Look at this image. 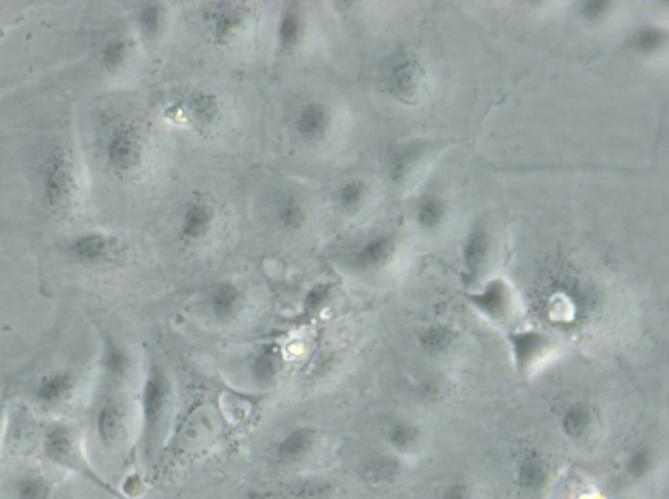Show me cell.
I'll use <instances>...</instances> for the list:
<instances>
[{
	"label": "cell",
	"instance_id": "cell-36",
	"mask_svg": "<svg viewBox=\"0 0 669 499\" xmlns=\"http://www.w3.org/2000/svg\"><path fill=\"white\" fill-rule=\"evenodd\" d=\"M442 499H475L474 492L468 486L457 484L450 486L443 494Z\"/></svg>",
	"mask_w": 669,
	"mask_h": 499
},
{
	"label": "cell",
	"instance_id": "cell-4",
	"mask_svg": "<svg viewBox=\"0 0 669 499\" xmlns=\"http://www.w3.org/2000/svg\"><path fill=\"white\" fill-rule=\"evenodd\" d=\"M382 84L387 95L399 104L417 106L429 96V71L415 51L398 49L383 67Z\"/></svg>",
	"mask_w": 669,
	"mask_h": 499
},
{
	"label": "cell",
	"instance_id": "cell-29",
	"mask_svg": "<svg viewBox=\"0 0 669 499\" xmlns=\"http://www.w3.org/2000/svg\"><path fill=\"white\" fill-rule=\"evenodd\" d=\"M139 32L147 41H157L163 37L169 24V11L163 3H144L136 14Z\"/></svg>",
	"mask_w": 669,
	"mask_h": 499
},
{
	"label": "cell",
	"instance_id": "cell-27",
	"mask_svg": "<svg viewBox=\"0 0 669 499\" xmlns=\"http://www.w3.org/2000/svg\"><path fill=\"white\" fill-rule=\"evenodd\" d=\"M598 419L586 405H574L565 413L562 428L566 437L575 442H586L592 438L598 428Z\"/></svg>",
	"mask_w": 669,
	"mask_h": 499
},
{
	"label": "cell",
	"instance_id": "cell-21",
	"mask_svg": "<svg viewBox=\"0 0 669 499\" xmlns=\"http://www.w3.org/2000/svg\"><path fill=\"white\" fill-rule=\"evenodd\" d=\"M318 433L310 426H296L285 433L275 445L276 460L283 466H297L304 462L317 445Z\"/></svg>",
	"mask_w": 669,
	"mask_h": 499
},
{
	"label": "cell",
	"instance_id": "cell-32",
	"mask_svg": "<svg viewBox=\"0 0 669 499\" xmlns=\"http://www.w3.org/2000/svg\"><path fill=\"white\" fill-rule=\"evenodd\" d=\"M131 57L129 41L123 37L110 38L101 51L102 65L109 72H118L127 65Z\"/></svg>",
	"mask_w": 669,
	"mask_h": 499
},
{
	"label": "cell",
	"instance_id": "cell-30",
	"mask_svg": "<svg viewBox=\"0 0 669 499\" xmlns=\"http://www.w3.org/2000/svg\"><path fill=\"white\" fill-rule=\"evenodd\" d=\"M518 479L522 488L530 492H540L549 481L548 464L539 455H527L519 466Z\"/></svg>",
	"mask_w": 669,
	"mask_h": 499
},
{
	"label": "cell",
	"instance_id": "cell-14",
	"mask_svg": "<svg viewBox=\"0 0 669 499\" xmlns=\"http://www.w3.org/2000/svg\"><path fill=\"white\" fill-rule=\"evenodd\" d=\"M93 428L98 441L106 449L123 445L129 433V405L121 395L106 396L96 408Z\"/></svg>",
	"mask_w": 669,
	"mask_h": 499
},
{
	"label": "cell",
	"instance_id": "cell-10",
	"mask_svg": "<svg viewBox=\"0 0 669 499\" xmlns=\"http://www.w3.org/2000/svg\"><path fill=\"white\" fill-rule=\"evenodd\" d=\"M399 251V240L394 233L372 234L352 247L345 264L359 275H376L394 262Z\"/></svg>",
	"mask_w": 669,
	"mask_h": 499
},
{
	"label": "cell",
	"instance_id": "cell-16",
	"mask_svg": "<svg viewBox=\"0 0 669 499\" xmlns=\"http://www.w3.org/2000/svg\"><path fill=\"white\" fill-rule=\"evenodd\" d=\"M100 368L106 385L118 391L130 382L134 374V356L121 340L106 334L102 336Z\"/></svg>",
	"mask_w": 669,
	"mask_h": 499
},
{
	"label": "cell",
	"instance_id": "cell-1",
	"mask_svg": "<svg viewBox=\"0 0 669 499\" xmlns=\"http://www.w3.org/2000/svg\"><path fill=\"white\" fill-rule=\"evenodd\" d=\"M173 388L160 362H149L140 388V449L152 460L163 443L172 412Z\"/></svg>",
	"mask_w": 669,
	"mask_h": 499
},
{
	"label": "cell",
	"instance_id": "cell-26",
	"mask_svg": "<svg viewBox=\"0 0 669 499\" xmlns=\"http://www.w3.org/2000/svg\"><path fill=\"white\" fill-rule=\"evenodd\" d=\"M370 187L364 179L352 178L340 183L334 193L336 208L344 215L355 216L368 204Z\"/></svg>",
	"mask_w": 669,
	"mask_h": 499
},
{
	"label": "cell",
	"instance_id": "cell-5",
	"mask_svg": "<svg viewBox=\"0 0 669 499\" xmlns=\"http://www.w3.org/2000/svg\"><path fill=\"white\" fill-rule=\"evenodd\" d=\"M41 447L42 455L54 466L78 473L85 480L113 493L112 488L97 475L89 463L82 439L74 426L63 421L53 422L42 435Z\"/></svg>",
	"mask_w": 669,
	"mask_h": 499
},
{
	"label": "cell",
	"instance_id": "cell-11",
	"mask_svg": "<svg viewBox=\"0 0 669 499\" xmlns=\"http://www.w3.org/2000/svg\"><path fill=\"white\" fill-rule=\"evenodd\" d=\"M438 145L428 139H416L398 145L389 157L391 182L399 187L416 182L436 157Z\"/></svg>",
	"mask_w": 669,
	"mask_h": 499
},
{
	"label": "cell",
	"instance_id": "cell-8",
	"mask_svg": "<svg viewBox=\"0 0 669 499\" xmlns=\"http://www.w3.org/2000/svg\"><path fill=\"white\" fill-rule=\"evenodd\" d=\"M466 300L487 321L510 327L518 314V301L509 281L502 277L485 280L479 289L470 290Z\"/></svg>",
	"mask_w": 669,
	"mask_h": 499
},
{
	"label": "cell",
	"instance_id": "cell-3",
	"mask_svg": "<svg viewBox=\"0 0 669 499\" xmlns=\"http://www.w3.org/2000/svg\"><path fill=\"white\" fill-rule=\"evenodd\" d=\"M41 198L46 210L57 219H66L78 198V177L70 149L62 143L46 149L38 170Z\"/></svg>",
	"mask_w": 669,
	"mask_h": 499
},
{
	"label": "cell",
	"instance_id": "cell-2",
	"mask_svg": "<svg viewBox=\"0 0 669 499\" xmlns=\"http://www.w3.org/2000/svg\"><path fill=\"white\" fill-rule=\"evenodd\" d=\"M149 155L147 136L134 122L118 121L106 130L101 142L105 168L121 182H132L146 172Z\"/></svg>",
	"mask_w": 669,
	"mask_h": 499
},
{
	"label": "cell",
	"instance_id": "cell-31",
	"mask_svg": "<svg viewBox=\"0 0 669 499\" xmlns=\"http://www.w3.org/2000/svg\"><path fill=\"white\" fill-rule=\"evenodd\" d=\"M53 484L42 473L28 472L17 479L15 499H53Z\"/></svg>",
	"mask_w": 669,
	"mask_h": 499
},
{
	"label": "cell",
	"instance_id": "cell-6",
	"mask_svg": "<svg viewBox=\"0 0 669 499\" xmlns=\"http://www.w3.org/2000/svg\"><path fill=\"white\" fill-rule=\"evenodd\" d=\"M255 12L244 2H215L204 10L208 36L220 49H233L253 32Z\"/></svg>",
	"mask_w": 669,
	"mask_h": 499
},
{
	"label": "cell",
	"instance_id": "cell-24",
	"mask_svg": "<svg viewBox=\"0 0 669 499\" xmlns=\"http://www.w3.org/2000/svg\"><path fill=\"white\" fill-rule=\"evenodd\" d=\"M272 216L276 225L287 233L300 232L309 221V211L304 200L292 193L281 195L276 200Z\"/></svg>",
	"mask_w": 669,
	"mask_h": 499
},
{
	"label": "cell",
	"instance_id": "cell-22",
	"mask_svg": "<svg viewBox=\"0 0 669 499\" xmlns=\"http://www.w3.org/2000/svg\"><path fill=\"white\" fill-rule=\"evenodd\" d=\"M450 219V204L442 195L430 193L421 196L415 207V221L423 232L437 233Z\"/></svg>",
	"mask_w": 669,
	"mask_h": 499
},
{
	"label": "cell",
	"instance_id": "cell-37",
	"mask_svg": "<svg viewBox=\"0 0 669 499\" xmlns=\"http://www.w3.org/2000/svg\"><path fill=\"white\" fill-rule=\"evenodd\" d=\"M7 421V405L0 400V433L3 432L4 426H6Z\"/></svg>",
	"mask_w": 669,
	"mask_h": 499
},
{
	"label": "cell",
	"instance_id": "cell-20",
	"mask_svg": "<svg viewBox=\"0 0 669 499\" xmlns=\"http://www.w3.org/2000/svg\"><path fill=\"white\" fill-rule=\"evenodd\" d=\"M187 123L200 135L215 131L223 119L219 97L211 92H195L183 102Z\"/></svg>",
	"mask_w": 669,
	"mask_h": 499
},
{
	"label": "cell",
	"instance_id": "cell-25",
	"mask_svg": "<svg viewBox=\"0 0 669 499\" xmlns=\"http://www.w3.org/2000/svg\"><path fill=\"white\" fill-rule=\"evenodd\" d=\"M284 358L274 344L264 345L250 361V374L258 385H271L283 370Z\"/></svg>",
	"mask_w": 669,
	"mask_h": 499
},
{
	"label": "cell",
	"instance_id": "cell-9",
	"mask_svg": "<svg viewBox=\"0 0 669 499\" xmlns=\"http://www.w3.org/2000/svg\"><path fill=\"white\" fill-rule=\"evenodd\" d=\"M65 253L80 266L98 268L115 266L125 255L123 243L109 234L88 232L78 234L65 245Z\"/></svg>",
	"mask_w": 669,
	"mask_h": 499
},
{
	"label": "cell",
	"instance_id": "cell-7",
	"mask_svg": "<svg viewBox=\"0 0 669 499\" xmlns=\"http://www.w3.org/2000/svg\"><path fill=\"white\" fill-rule=\"evenodd\" d=\"M506 339L511 361L521 377L534 375L558 352L557 340L539 328H511Z\"/></svg>",
	"mask_w": 669,
	"mask_h": 499
},
{
	"label": "cell",
	"instance_id": "cell-28",
	"mask_svg": "<svg viewBox=\"0 0 669 499\" xmlns=\"http://www.w3.org/2000/svg\"><path fill=\"white\" fill-rule=\"evenodd\" d=\"M386 442L399 455L417 454L423 445V434L419 426L409 421H396L386 432Z\"/></svg>",
	"mask_w": 669,
	"mask_h": 499
},
{
	"label": "cell",
	"instance_id": "cell-15",
	"mask_svg": "<svg viewBox=\"0 0 669 499\" xmlns=\"http://www.w3.org/2000/svg\"><path fill=\"white\" fill-rule=\"evenodd\" d=\"M335 123V114L327 102L308 100L293 114L292 129L301 142L322 144L331 138Z\"/></svg>",
	"mask_w": 669,
	"mask_h": 499
},
{
	"label": "cell",
	"instance_id": "cell-17",
	"mask_svg": "<svg viewBox=\"0 0 669 499\" xmlns=\"http://www.w3.org/2000/svg\"><path fill=\"white\" fill-rule=\"evenodd\" d=\"M309 21L301 4L289 3L280 12L276 23L275 41L280 54L292 57L306 44Z\"/></svg>",
	"mask_w": 669,
	"mask_h": 499
},
{
	"label": "cell",
	"instance_id": "cell-23",
	"mask_svg": "<svg viewBox=\"0 0 669 499\" xmlns=\"http://www.w3.org/2000/svg\"><path fill=\"white\" fill-rule=\"evenodd\" d=\"M668 31L660 25H642L630 34L628 49L643 59H655L666 54L668 49Z\"/></svg>",
	"mask_w": 669,
	"mask_h": 499
},
{
	"label": "cell",
	"instance_id": "cell-34",
	"mask_svg": "<svg viewBox=\"0 0 669 499\" xmlns=\"http://www.w3.org/2000/svg\"><path fill=\"white\" fill-rule=\"evenodd\" d=\"M615 10L612 2H582L579 4L578 14L587 25L598 27L611 17Z\"/></svg>",
	"mask_w": 669,
	"mask_h": 499
},
{
	"label": "cell",
	"instance_id": "cell-12",
	"mask_svg": "<svg viewBox=\"0 0 669 499\" xmlns=\"http://www.w3.org/2000/svg\"><path fill=\"white\" fill-rule=\"evenodd\" d=\"M220 213L215 203L194 195L183 204L178 216L177 236L185 246H198L210 240L219 225Z\"/></svg>",
	"mask_w": 669,
	"mask_h": 499
},
{
	"label": "cell",
	"instance_id": "cell-18",
	"mask_svg": "<svg viewBox=\"0 0 669 499\" xmlns=\"http://www.w3.org/2000/svg\"><path fill=\"white\" fill-rule=\"evenodd\" d=\"M206 309L216 322L228 323L238 317L245 306L244 290L234 281L213 284L206 294Z\"/></svg>",
	"mask_w": 669,
	"mask_h": 499
},
{
	"label": "cell",
	"instance_id": "cell-33",
	"mask_svg": "<svg viewBox=\"0 0 669 499\" xmlns=\"http://www.w3.org/2000/svg\"><path fill=\"white\" fill-rule=\"evenodd\" d=\"M655 468L654 451L647 446H639L630 452L626 459L625 469L633 480L646 479Z\"/></svg>",
	"mask_w": 669,
	"mask_h": 499
},
{
	"label": "cell",
	"instance_id": "cell-19",
	"mask_svg": "<svg viewBox=\"0 0 669 499\" xmlns=\"http://www.w3.org/2000/svg\"><path fill=\"white\" fill-rule=\"evenodd\" d=\"M76 387H78V377L74 371L53 370L38 379L33 387V398L42 407H58L74 396Z\"/></svg>",
	"mask_w": 669,
	"mask_h": 499
},
{
	"label": "cell",
	"instance_id": "cell-13",
	"mask_svg": "<svg viewBox=\"0 0 669 499\" xmlns=\"http://www.w3.org/2000/svg\"><path fill=\"white\" fill-rule=\"evenodd\" d=\"M494 238L489 226L477 223L468 230L460 249L463 276L468 285L485 281L494 259Z\"/></svg>",
	"mask_w": 669,
	"mask_h": 499
},
{
	"label": "cell",
	"instance_id": "cell-35",
	"mask_svg": "<svg viewBox=\"0 0 669 499\" xmlns=\"http://www.w3.org/2000/svg\"><path fill=\"white\" fill-rule=\"evenodd\" d=\"M396 475H398V464L386 456L373 459L365 467L366 479L373 483H387V481L394 480Z\"/></svg>",
	"mask_w": 669,
	"mask_h": 499
}]
</instances>
